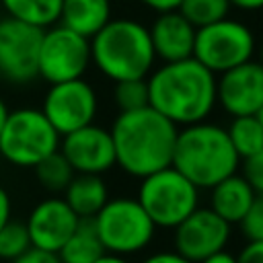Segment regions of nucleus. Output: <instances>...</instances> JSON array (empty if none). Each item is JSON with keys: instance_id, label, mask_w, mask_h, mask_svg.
<instances>
[{"instance_id": "nucleus-1", "label": "nucleus", "mask_w": 263, "mask_h": 263, "mask_svg": "<svg viewBox=\"0 0 263 263\" xmlns=\"http://www.w3.org/2000/svg\"><path fill=\"white\" fill-rule=\"evenodd\" d=\"M148 105L177 127L210 119L216 105V74L195 58L160 62L146 76Z\"/></svg>"}, {"instance_id": "nucleus-2", "label": "nucleus", "mask_w": 263, "mask_h": 263, "mask_svg": "<svg viewBox=\"0 0 263 263\" xmlns=\"http://www.w3.org/2000/svg\"><path fill=\"white\" fill-rule=\"evenodd\" d=\"M115 148V166L127 177L144 179L173 162L179 127L150 105L119 111L109 127Z\"/></svg>"}, {"instance_id": "nucleus-3", "label": "nucleus", "mask_w": 263, "mask_h": 263, "mask_svg": "<svg viewBox=\"0 0 263 263\" xmlns=\"http://www.w3.org/2000/svg\"><path fill=\"white\" fill-rule=\"evenodd\" d=\"M171 164L197 189L208 191L224 177L238 173L240 156L230 144L226 127L203 119L179 127Z\"/></svg>"}, {"instance_id": "nucleus-4", "label": "nucleus", "mask_w": 263, "mask_h": 263, "mask_svg": "<svg viewBox=\"0 0 263 263\" xmlns=\"http://www.w3.org/2000/svg\"><path fill=\"white\" fill-rule=\"evenodd\" d=\"M148 25L132 16H113L90 37V66L111 80L146 78L156 66Z\"/></svg>"}, {"instance_id": "nucleus-5", "label": "nucleus", "mask_w": 263, "mask_h": 263, "mask_svg": "<svg viewBox=\"0 0 263 263\" xmlns=\"http://www.w3.org/2000/svg\"><path fill=\"white\" fill-rule=\"evenodd\" d=\"M105 253L132 257L144 253L156 236V226L136 197H109L92 218Z\"/></svg>"}, {"instance_id": "nucleus-6", "label": "nucleus", "mask_w": 263, "mask_h": 263, "mask_svg": "<svg viewBox=\"0 0 263 263\" xmlns=\"http://www.w3.org/2000/svg\"><path fill=\"white\" fill-rule=\"evenodd\" d=\"M62 136L37 107L12 109L0 132V156L16 168H33L60 150Z\"/></svg>"}, {"instance_id": "nucleus-7", "label": "nucleus", "mask_w": 263, "mask_h": 263, "mask_svg": "<svg viewBox=\"0 0 263 263\" xmlns=\"http://www.w3.org/2000/svg\"><path fill=\"white\" fill-rule=\"evenodd\" d=\"M136 199L158 230H173L201 205V189L171 164L140 179Z\"/></svg>"}, {"instance_id": "nucleus-8", "label": "nucleus", "mask_w": 263, "mask_h": 263, "mask_svg": "<svg viewBox=\"0 0 263 263\" xmlns=\"http://www.w3.org/2000/svg\"><path fill=\"white\" fill-rule=\"evenodd\" d=\"M257 53V39L253 29L232 16L220 18L195 31L193 58L216 76L253 60Z\"/></svg>"}, {"instance_id": "nucleus-9", "label": "nucleus", "mask_w": 263, "mask_h": 263, "mask_svg": "<svg viewBox=\"0 0 263 263\" xmlns=\"http://www.w3.org/2000/svg\"><path fill=\"white\" fill-rule=\"evenodd\" d=\"M90 68V39L55 23L43 29L37 74L47 84L82 78Z\"/></svg>"}, {"instance_id": "nucleus-10", "label": "nucleus", "mask_w": 263, "mask_h": 263, "mask_svg": "<svg viewBox=\"0 0 263 263\" xmlns=\"http://www.w3.org/2000/svg\"><path fill=\"white\" fill-rule=\"evenodd\" d=\"M39 109L55 127V132L66 136L74 129L95 123L99 115V95L84 76L72 78L49 84Z\"/></svg>"}, {"instance_id": "nucleus-11", "label": "nucleus", "mask_w": 263, "mask_h": 263, "mask_svg": "<svg viewBox=\"0 0 263 263\" xmlns=\"http://www.w3.org/2000/svg\"><path fill=\"white\" fill-rule=\"evenodd\" d=\"M43 29L10 16L0 18V80L25 86L39 78L37 60Z\"/></svg>"}, {"instance_id": "nucleus-12", "label": "nucleus", "mask_w": 263, "mask_h": 263, "mask_svg": "<svg viewBox=\"0 0 263 263\" xmlns=\"http://www.w3.org/2000/svg\"><path fill=\"white\" fill-rule=\"evenodd\" d=\"M230 238L232 224L208 205H197L179 226L173 228V249L193 263L228 249Z\"/></svg>"}, {"instance_id": "nucleus-13", "label": "nucleus", "mask_w": 263, "mask_h": 263, "mask_svg": "<svg viewBox=\"0 0 263 263\" xmlns=\"http://www.w3.org/2000/svg\"><path fill=\"white\" fill-rule=\"evenodd\" d=\"M216 105L228 115H255L263 105V66L249 60L216 76Z\"/></svg>"}, {"instance_id": "nucleus-14", "label": "nucleus", "mask_w": 263, "mask_h": 263, "mask_svg": "<svg viewBox=\"0 0 263 263\" xmlns=\"http://www.w3.org/2000/svg\"><path fill=\"white\" fill-rule=\"evenodd\" d=\"M60 152L74 173L105 175L115 166V148L111 132L99 123H88L60 140Z\"/></svg>"}, {"instance_id": "nucleus-15", "label": "nucleus", "mask_w": 263, "mask_h": 263, "mask_svg": "<svg viewBox=\"0 0 263 263\" xmlns=\"http://www.w3.org/2000/svg\"><path fill=\"white\" fill-rule=\"evenodd\" d=\"M80 218L62 195H47L31 208L25 226L31 238V247L58 253L70 238Z\"/></svg>"}, {"instance_id": "nucleus-16", "label": "nucleus", "mask_w": 263, "mask_h": 263, "mask_svg": "<svg viewBox=\"0 0 263 263\" xmlns=\"http://www.w3.org/2000/svg\"><path fill=\"white\" fill-rule=\"evenodd\" d=\"M195 31L197 29L179 10L156 14L152 23L148 25V33H150L156 60L177 62V60L193 58Z\"/></svg>"}, {"instance_id": "nucleus-17", "label": "nucleus", "mask_w": 263, "mask_h": 263, "mask_svg": "<svg viewBox=\"0 0 263 263\" xmlns=\"http://www.w3.org/2000/svg\"><path fill=\"white\" fill-rule=\"evenodd\" d=\"M208 191H210L208 208H212L220 218H224L232 226L242 220V216L251 210V205L259 197L240 173L224 177Z\"/></svg>"}, {"instance_id": "nucleus-18", "label": "nucleus", "mask_w": 263, "mask_h": 263, "mask_svg": "<svg viewBox=\"0 0 263 263\" xmlns=\"http://www.w3.org/2000/svg\"><path fill=\"white\" fill-rule=\"evenodd\" d=\"M113 18L111 0H62L60 25L90 39Z\"/></svg>"}, {"instance_id": "nucleus-19", "label": "nucleus", "mask_w": 263, "mask_h": 263, "mask_svg": "<svg viewBox=\"0 0 263 263\" xmlns=\"http://www.w3.org/2000/svg\"><path fill=\"white\" fill-rule=\"evenodd\" d=\"M62 197L80 220L95 218L109 199V185L105 183L103 175L76 173L68 183V187L64 189Z\"/></svg>"}, {"instance_id": "nucleus-20", "label": "nucleus", "mask_w": 263, "mask_h": 263, "mask_svg": "<svg viewBox=\"0 0 263 263\" xmlns=\"http://www.w3.org/2000/svg\"><path fill=\"white\" fill-rule=\"evenodd\" d=\"M105 253V247L95 230L92 218H84L78 222L70 238L55 253L60 263H92Z\"/></svg>"}, {"instance_id": "nucleus-21", "label": "nucleus", "mask_w": 263, "mask_h": 263, "mask_svg": "<svg viewBox=\"0 0 263 263\" xmlns=\"http://www.w3.org/2000/svg\"><path fill=\"white\" fill-rule=\"evenodd\" d=\"M6 16L37 29H47L60 21L62 0H0Z\"/></svg>"}, {"instance_id": "nucleus-22", "label": "nucleus", "mask_w": 263, "mask_h": 263, "mask_svg": "<svg viewBox=\"0 0 263 263\" xmlns=\"http://www.w3.org/2000/svg\"><path fill=\"white\" fill-rule=\"evenodd\" d=\"M224 127L230 138V144L234 146L240 160L263 148V125L257 119V115L230 117L228 125H224Z\"/></svg>"}, {"instance_id": "nucleus-23", "label": "nucleus", "mask_w": 263, "mask_h": 263, "mask_svg": "<svg viewBox=\"0 0 263 263\" xmlns=\"http://www.w3.org/2000/svg\"><path fill=\"white\" fill-rule=\"evenodd\" d=\"M33 173H35V181L49 195H62L64 189L68 187V183L72 181V177L76 175L60 150L49 154L47 158H43L37 166H33Z\"/></svg>"}, {"instance_id": "nucleus-24", "label": "nucleus", "mask_w": 263, "mask_h": 263, "mask_svg": "<svg viewBox=\"0 0 263 263\" xmlns=\"http://www.w3.org/2000/svg\"><path fill=\"white\" fill-rule=\"evenodd\" d=\"M230 10L232 8H230L228 0H183L179 6V12L195 29L230 16Z\"/></svg>"}, {"instance_id": "nucleus-25", "label": "nucleus", "mask_w": 263, "mask_h": 263, "mask_svg": "<svg viewBox=\"0 0 263 263\" xmlns=\"http://www.w3.org/2000/svg\"><path fill=\"white\" fill-rule=\"evenodd\" d=\"M31 249V238L23 220H8L0 228V261L10 263Z\"/></svg>"}, {"instance_id": "nucleus-26", "label": "nucleus", "mask_w": 263, "mask_h": 263, "mask_svg": "<svg viewBox=\"0 0 263 263\" xmlns=\"http://www.w3.org/2000/svg\"><path fill=\"white\" fill-rule=\"evenodd\" d=\"M113 103L119 111H136L148 107L146 78H132L113 82Z\"/></svg>"}, {"instance_id": "nucleus-27", "label": "nucleus", "mask_w": 263, "mask_h": 263, "mask_svg": "<svg viewBox=\"0 0 263 263\" xmlns=\"http://www.w3.org/2000/svg\"><path fill=\"white\" fill-rule=\"evenodd\" d=\"M238 228L247 242H259L263 240V199L257 197L251 210L242 216L238 222Z\"/></svg>"}, {"instance_id": "nucleus-28", "label": "nucleus", "mask_w": 263, "mask_h": 263, "mask_svg": "<svg viewBox=\"0 0 263 263\" xmlns=\"http://www.w3.org/2000/svg\"><path fill=\"white\" fill-rule=\"evenodd\" d=\"M242 177L249 181V185L255 189L257 195H263V148L257 150L255 154L247 156L240 160Z\"/></svg>"}, {"instance_id": "nucleus-29", "label": "nucleus", "mask_w": 263, "mask_h": 263, "mask_svg": "<svg viewBox=\"0 0 263 263\" xmlns=\"http://www.w3.org/2000/svg\"><path fill=\"white\" fill-rule=\"evenodd\" d=\"M10 263H60V259H58L55 253H49V251L31 247L29 251H25L21 257H16Z\"/></svg>"}, {"instance_id": "nucleus-30", "label": "nucleus", "mask_w": 263, "mask_h": 263, "mask_svg": "<svg viewBox=\"0 0 263 263\" xmlns=\"http://www.w3.org/2000/svg\"><path fill=\"white\" fill-rule=\"evenodd\" d=\"M238 263H263V240L259 242H245L242 249L236 253Z\"/></svg>"}, {"instance_id": "nucleus-31", "label": "nucleus", "mask_w": 263, "mask_h": 263, "mask_svg": "<svg viewBox=\"0 0 263 263\" xmlns=\"http://www.w3.org/2000/svg\"><path fill=\"white\" fill-rule=\"evenodd\" d=\"M140 263H193V261L185 259L175 249H168V251H154V253L146 255Z\"/></svg>"}, {"instance_id": "nucleus-32", "label": "nucleus", "mask_w": 263, "mask_h": 263, "mask_svg": "<svg viewBox=\"0 0 263 263\" xmlns=\"http://www.w3.org/2000/svg\"><path fill=\"white\" fill-rule=\"evenodd\" d=\"M138 2L144 8L152 10L154 14H160V12H168V10H179L183 0H138Z\"/></svg>"}, {"instance_id": "nucleus-33", "label": "nucleus", "mask_w": 263, "mask_h": 263, "mask_svg": "<svg viewBox=\"0 0 263 263\" xmlns=\"http://www.w3.org/2000/svg\"><path fill=\"white\" fill-rule=\"evenodd\" d=\"M12 218V197L8 193V189H4L0 185V228Z\"/></svg>"}, {"instance_id": "nucleus-34", "label": "nucleus", "mask_w": 263, "mask_h": 263, "mask_svg": "<svg viewBox=\"0 0 263 263\" xmlns=\"http://www.w3.org/2000/svg\"><path fill=\"white\" fill-rule=\"evenodd\" d=\"M230 8L242 10V12H259L263 10V0H228Z\"/></svg>"}, {"instance_id": "nucleus-35", "label": "nucleus", "mask_w": 263, "mask_h": 263, "mask_svg": "<svg viewBox=\"0 0 263 263\" xmlns=\"http://www.w3.org/2000/svg\"><path fill=\"white\" fill-rule=\"evenodd\" d=\"M199 263H238V261H236V255L234 253H230L228 249H222V251H218V253L201 259Z\"/></svg>"}, {"instance_id": "nucleus-36", "label": "nucleus", "mask_w": 263, "mask_h": 263, "mask_svg": "<svg viewBox=\"0 0 263 263\" xmlns=\"http://www.w3.org/2000/svg\"><path fill=\"white\" fill-rule=\"evenodd\" d=\"M92 263H132V261H129V257H121V255H113V253H103Z\"/></svg>"}, {"instance_id": "nucleus-37", "label": "nucleus", "mask_w": 263, "mask_h": 263, "mask_svg": "<svg viewBox=\"0 0 263 263\" xmlns=\"http://www.w3.org/2000/svg\"><path fill=\"white\" fill-rule=\"evenodd\" d=\"M8 113H10V109H8L6 101H4L2 97H0V132H2V127H4V121H6Z\"/></svg>"}, {"instance_id": "nucleus-38", "label": "nucleus", "mask_w": 263, "mask_h": 263, "mask_svg": "<svg viewBox=\"0 0 263 263\" xmlns=\"http://www.w3.org/2000/svg\"><path fill=\"white\" fill-rule=\"evenodd\" d=\"M257 55H259L257 60H259V62H261V66H263V43H261V45L257 47Z\"/></svg>"}, {"instance_id": "nucleus-39", "label": "nucleus", "mask_w": 263, "mask_h": 263, "mask_svg": "<svg viewBox=\"0 0 263 263\" xmlns=\"http://www.w3.org/2000/svg\"><path fill=\"white\" fill-rule=\"evenodd\" d=\"M255 115H257V119H259V121H261V125H263V105H261V109H259Z\"/></svg>"}, {"instance_id": "nucleus-40", "label": "nucleus", "mask_w": 263, "mask_h": 263, "mask_svg": "<svg viewBox=\"0 0 263 263\" xmlns=\"http://www.w3.org/2000/svg\"><path fill=\"white\" fill-rule=\"evenodd\" d=\"M259 197H261V199H263V195H259Z\"/></svg>"}]
</instances>
